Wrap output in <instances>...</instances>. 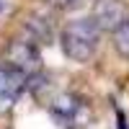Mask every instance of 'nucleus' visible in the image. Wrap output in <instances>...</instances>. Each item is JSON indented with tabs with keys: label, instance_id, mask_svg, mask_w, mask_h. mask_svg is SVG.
Listing matches in <instances>:
<instances>
[{
	"label": "nucleus",
	"instance_id": "4",
	"mask_svg": "<svg viewBox=\"0 0 129 129\" xmlns=\"http://www.w3.org/2000/svg\"><path fill=\"white\" fill-rule=\"evenodd\" d=\"M90 18L101 31H114L129 18V13H126V5L121 0H95Z\"/></svg>",
	"mask_w": 129,
	"mask_h": 129
},
{
	"label": "nucleus",
	"instance_id": "8",
	"mask_svg": "<svg viewBox=\"0 0 129 129\" xmlns=\"http://www.w3.org/2000/svg\"><path fill=\"white\" fill-rule=\"evenodd\" d=\"M83 0H59V5L62 8H72V5H80Z\"/></svg>",
	"mask_w": 129,
	"mask_h": 129
},
{
	"label": "nucleus",
	"instance_id": "5",
	"mask_svg": "<svg viewBox=\"0 0 129 129\" xmlns=\"http://www.w3.org/2000/svg\"><path fill=\"white\" fill-rule=\"evenodd\" d=\"M26 78L21 70L16 67H0V114H5L13 109V103L18 101V95L26 88Z\"/></svg>",
	"mask_w": 129,
	"mask_h": 129
},
{
	"label": "nucleus",
	"instance_id": "3",
	"mask_svg": "<svg viewBox=\"0 0 129 129\" xmlns=\"http://www.w3.org/2000/svg\"><path fill=\"white\" fill-rule=\"evenodd\" d=\"M8 62L10 67L21 70L23 75H36L41 70V57H39V49L31 39H21L16 44H10L8 49Z\"/></svg>",
	"mask_w": 129,
	"mask_h": 129
},
{
	"label": "nucleus",
	"instance_id": "6",
	"mask_svg": "<svg viewBox=\"0 0 129 129\" xmlns=\"http://www.w3.org/2000/svg\"><path fill=\"white\" fill-rule=\"evenodd\" d=\"M111 34H114V47H116V52H119L124 59H129V18L124 21L119 28H114Z\"/></svg>",
	"mask_w": 129,
	"mask_h": 129
},
{
	"label": "nucleus",
	"instance_id": "7",
	"mask_svg": "<svg viewBox=\"0 0 129 129\" xmlns=\"http://www.w3.org/2000/svg\"><path fill=\"white\" fill-rule=\"evenodd\" d=\"M26 28L31 31V41H34V44H44V41H47V39L52 36L49 26H47V23H44L41 18H31Z\"/></svg>",
	"mask_w": 129,
	"mask_h": 129
},
{
	"label": "nucleus",
	"instance_id": "1",
	"mask_svg": "<svg viewBox=\"0 0 129 129\" xmlns=\"http://www.w3.org/2000/svg\"><path fill=\"white\" fill-rule=\"evenodd\" d=\"M98 41H101V28L93 23V18L72 21L70 26H64L59 36L62 52L72 62H88L98 49Z\"/></svg>",
	"mask_w": 129,
	"mask_h": 129
},
{
	"label": "nucleus",
	"instance_id": "9",
	"mask_svg": "<svg viewBox=\"0 0 129 129\" xmlns=\"http://www.w3.org/2000/svg\"><path fill=\"white\" fill-rule=\"evenodd\" d=\"M3 8H5V0H0V13H3Z\"/></svg>",
	"mask_w": 129,
	"mask_h": 129
},
{
	"label": "nucleus",
	"instance_id": "2",
	"mask_svg": "<svg viewBox=\"0 0 129 129\" xmlns=\"http://www.w3.org/2000/svg\"><path fill=\"white\" fill-rule=\"evenodd\" d=\"M49 111H52V116H54V121L59 126H64V129H85L90 124V119H93L90 106L83 98L72 95V93L57 95V98L52 101Z\"/></svg>",
	"mask_w": 129,
	"mask_h": 129
}]
</instances>
